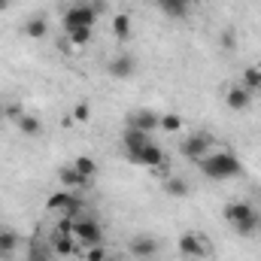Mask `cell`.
I'll return each instance as SVG.
<instances>
[{
	"mask_svg": "<svg viewBox=\"0 0 261 261\" xmlns=\"http://www.w3.org/2000/svg\"><path fill=\"white\" fill-rule=\"evenodd\" d=\"M197 164H200V173L206 179H216V182L219 179H234V176L243 173V164L234 152H206Z\"/></svg>",
	"mask_w": 261,
	"mask_h": 261,
	"instance_id": "6da1fadb",
	"label": "cell"
},
{
	"mask_svg": "<svg viewBox=\"0 0 261 261\" xmlns=\"http://www.w3.org/2000/svg\"><path fill=\"white\" fill-rule=\"evenodd\" d=\"M94 21H97V6H91V3H76V6H70L64 12V31H79V28H94Z\"/></svg>",
	"mask_w": 261,
	"mask_h": 261,
	"instance_id": "7a4b0ae2",
	"label": "cell"
},
{
	"mask_svg": "<svg viewBox=\"0 0 261 261\" xmlns=\"http://www.w3.org/2000/svg\"><path fill=\"white\" fill-rule=\"evenodd\" d=\"M73 237L79 240V246H100L103 240V228L94 222V219H85V216H76L73 219Z\"/></svg>",
	"mask_w": 261,
	"mask_h": 261,
	"instance_id": "3957f363",
	"label": "cell"
},
{
	"mask_svg": "<svg viewBox=\"0 0 261 261\" xmlns=\"http://www.w3.org/2000/svg\"><path fill=\"white\" fill-rule=\"evenodd\" d=\"M46 206H49L52 213L70 216V219L82 216V197H79V195H70V192H55V195H49Z\"/></svg>",
	"mask_w": 261,
	"mask_h": 261,
	"instance_id": "277c9868",
	"label": "cell"
},
{
	"mask_svg": "<svg viewBox=\"0 0 261 261\" xmlns=\"http://www.w3.org/2000/svg\"><path fill=\"white\" fill-rule=\"evenodd\" d=\"M128 161L140 164V167H161L167 158H164V149H161V146H155V143H146L140 152L128 155Z\"/></svg>",
	"mask_w": 261,
	"mask_h": 261,
	"instance_id": "5b68a950",
	"label": "cell"
},
{
	"mask_svg": "<svg viewBox=\"0 0 261 261\" xmlns=\"http://www.w3.org/2000/svg\"><path fill=\"white\" fill-rule=\"evenodd\" d=\"M179 252L186 258H203L210 252V243L200 237V234H182L179 237Z\"/></svg>",
	"mask_w": 261,
	"mask_h": 261,
	"instance_id": "8992f818",
	"label": "cell"
},
{
	"mask_svg": "<svg viewBox=\"0 0 261 261\" xmlns=\"http://www.w3.org/2000/svg\"><path fill=\"white\" fill-rule=\"evenodd\" d=\"M210 146H213V140H210L206 134H192V137L182 143V155H186L189 161H200V158L210 152Z\"/></svg>",
	"mask_w": 261,
	"mask_h": 261,
	"instance_id": "52a82bcc",
	"label": "cell"
},
{
	"mask_svg": "<svg viewBox=\"0 0 261 261\" xmlns=\"http://www.w3.org/2000/svg\"><path fill=\"white\" fill-rule=\"evenodd\" d=\"M79 249H82V246H79V240H76L73 234H61V231H55V234H52V252H55V255H61V258L82 255Z\"/></svg>",
	"mask_w": 261,
	"mask_h": 261,
	"instance_id": "ba28073f",
	"label": "cell"
},
{
	"mask_svg": "<svg viewBox=\"0 0 261 261\" xmlns=\"http://www.w3.org/2000/svg\"><path fill=\"white\" fill-rule=\"evenodd\" d=\"M128 128H137V130H158L161 128V116L158 113H152V110H137V113H130L128 119Z\"/></svg>",
	"mask_w": 261,
	"mask_h": 261,
	"instance_id": "9c48e42d",
	"label": "cell"
},
{
	"mask_svg": "<svg viewBox=\"0 0 261 261\" xmlns=\"http://www.w3.org/2000/svg\"><path fill=\"white\" fill-rule=\"evenodd\" d=\"M225 103H228L234 113H243V110L252 103V94H249V88H243V85H234V88H228V94H225Z\"/></svg>",
	"mask_w": 261,
	"mask_h": 261,
	"instance_id": "30bf717a",
	"label": "cell"
},
{
	"mask_svg": "<svg viewBox=\"0 0 261 261\" xmlns=\"http://www.w3.org/2000/svg\"><path fill=\"white\" fill-rule=\"evenodd\" d=\"M158 252V240L155 237H134L130 240V255L134 258H152Z\"/></svg>",
	"mask_w": 261,
	"mask_h": 261,
	"instance_id": "8fae6325",
	"label": "cell"
},
{
	"mask_svg": "<svg viewBox=\"0 0 261 261\" xmlns=\"http://www.w3.org/2000/svg\"><path fill=\"white\" fill-rule=\"evenodd\" d=\"M122 143H125V152L128 155H134V152H140L146 143H152L149 140V134L146 130H137V128H128L125 134H122Z\"/></svg>",
	"mask_w": 261,
	"mask_h": 261,
	"instance_id": "7c38bea8",
	"label": "cell"
},
{
	"mask_svg": "<svg viewBox=\"0 0 261 261\" xmlns=\"http://www.w3.org/2000/svg\"><path fill=\"white\" fill-rule=\"evenodd\" d=\"M249 216H255V210H252V203H246V200H237V203H228V206H225V219H228L231 225H237V222H243V219H249Z\"/></svg>",
	"mask_w": 261,
	"mask_h": 261,
	"instance_id": "4fadbf2b",
	"label": "cell"
},
{
	"mask_svg": "<svg viewBox=\"0 0 261 261\" xmlns=\"http://www.w3.org/2000/svg\"><path fill=\"white\" fill-rule=\"evenodd\" d=\"M134 58H130V55H116V58H113V61H110V67H107V70H110V76H116V79H128L130 73H134Z\"/></svg>",
	"mask_w": 261,
	"mask_h": 261,
	"instance_id": "5bb4252c",
	"label": "cell"
},
{
	"mask_svg": "<svg viewBox=\"0 0 261 261\" xmlns=\"http://www.w3.org/2000/svg\"><path fill=\"white\" fill-rule=\"evenodd\" d=\"M189 3H192V0H158L161 12L170 15V18H182V15H189Z\"/></svg>",
	"mask_w": 261,
	"mask_h": 261,
	"instance_id": "9a60e30c",
	"label": "cell"
},
{
	"mask_svg": "<svg viewBox=\"0 0 261 261\" xmlns=\"http://www.w3.org/2000/svg\"><path fill=\"white\" fill-rule=\"evenodd\" d=\"M58 179L64 182L67 189H82V186L88 182V179H85V176H82V173H79V170L73 167V164H70V167H61V170H58Z\"/></svg>",
	"mask_w": 261,
	"mask_h": 261,
	"instance_id": "2e32d148",
	"label": "cell"
},
{
	"mask_svg": "<svg viewBox=\"0 0 261 261\" xmlns=\"http://www.w3.org/2000/svg\"><path fill=\"white\" fill-rule=\"evenodd\" d=\"M18 246V234L9 228H0V258H9Z\"/></svg>",
	"mask_w": 261,
	"mask_h": 261,
	"instance_id": "e0dca14e",
	"label": "cell"
},
{
	"mask_svg": "<svg viewBox=\"0 0 261 261\" xmlns=\"http://www.w3.org/2000/svg\"><path fill=\"white\" fill-rule=\"evenodd\" d=\"M28 261H55V252H52V246H46V243H31Z\"/></svg>",
	"mask_w": 261,
	"mask_h": 261,
	"instance_id": "ac0fdd59",
	"label": "cell"
},
{
	"mask_svg": "<svg viewBox=\"0 0 261 261\" xmlns=\"http://www.w3.org/2000/svg\"><path fill=\"white\" fill-rule=\"evenodd\" d=\"M18 130H21L24 137H37V134H43V122L34 119V116H21V119H18Z\"/></svg>",
	"mask_w": 261,
	"mask_h": 261,
	"instance_id": "d6986e66",
	"label": "cell"
},
{
	"mask_svg": "<svg viewBox=\"0 0 261 261\" xmlns=\"http://www.w3.org/2000/svg\"><path fill=\"white\" fill-rule=\"evenodd\" d=\"M24 34H28V37H34V40L46 37V34H49V24H46V18H40V15H37V18H31V21L24 24Z\"/></svg>",
	"mask_w": 261,
	"mask_h": 261,
	"instance_id": "ffe728a7",
	"label": "cell"
},
{
	"mask_svg": "<svg viewBox=\"0 0 261 261\" xmlns=\"http://www.w3.org/2000/svg\"><path fill=\"white\" fill-rule=\"evenodd\" d=\"M113 34L119 37V40H130V15H116L113 18Z\"/></svg>",
	"mask_w": 261,
	"mask_h": 261,
	"instance_id": "44dd1931",
	"label": "cell"
},
{
	"mask_svg": "<svg viewBox=\"0 0 261 261\" xmlns=\"http://www.w3.org/2000/svg\"><path fill=\"white\" fill-rule=\"evenodd\" d=\"M73 167H76L85 179H91V176L97 173V164H94V158H88V155H79V158L73 161Z\"/></svg>",
	"mask_w": 261,
	"mask_h": 261,
	"instance_id": "7402d4cb",
	"label": "cell"
},
{
	"mask_svg": "<svg viewBox=\"0 0 261 261\" xmlns=\"http://www.w3.org/2000/svg\"><path fill=\"white\" fill-rule=\"evenodd\" d=\"M261 228V219H258V213H255V216H249V219H243V222H237V225H234V231H237V234H243V237H249V234H255V231H258Z\"/></svg>",
	"mask_w": 261,
	"mask_h": 261,
	"instance_id": "603a6c76",
	"label": "cell"
},
{
	"mask_svg": "<svg viewBox=\"0 0 261 261\" xmlns=\"http://www.w3.org/2000/svg\"><path fill=\"white\" fill-rule=\"evenodd\" d=\"M164 189H167V195H173V197H182V195H189V186H186L182 179H176V176H170V179L164 182Z\"/></svg>",
	"mask_w": 261,
	"mask_h": 261,
	"instance_id": "cb8c5ba5",
	"label": "cell"
},
{
	"mask_svg": "<svg viewBox=\"0 0 261 261\" xmlns=\"http://www.w3.org/2000/svg\"><path fill=\"white\" fill-rule=\"evenodd\" d=\"M67 37H70V43H73V46H85V43L91 40V28H79V31H70Z\"/></svg>",
	"mask_w": 261,
	"mask_h": 261,
	"instance_id": "d4e9b609",
	"label": "cell"
},
{
	"mask_svg": "<svg viewBox=\"0 0 261 261\" xmlns=\"http://www.w3.org/2000/svg\"><path fill=\"white\" fill-rule=\"evenodd\" d=\"M243 88H261V76H258V67H249L243 73Z\"/></svg>",
	"mask_w": 261,
	"mask_h": 261,
	"instance_id": "484cf974",
	"label": "cell"
},
{
	"mask_svg": "<svg viewBox=\"0 0 261 261\" xmlns=\"http://www.w3.org/2000/svg\"><path fill=\"white\" fill-rule=\"evenodd\" d=\"M182 128V119H179V116H161V130H170V134H173V130H179Z\"/></svg>",
	"mask_w": 261,
	"mask_h": 261,
	"instance_id": "4316f807",
	"label": "cell"
},
{
	"mask_svg": "<svg viewBox=\"0 0 261 261\" xmlns=\"http://www.w3.org/2000/svg\"><path fill=\"white\" fill-rule=\"evenodd\" d=\"M107 255H110V252H107L103 246H88V249H85V261H103Z\"/></svg>",
	"mask_w": 261,
	"mask_h": 261,
	"instance_id": "83f0119b",
	"label": "cell"
},
{
	"mask_svg": "<svg viewBox=\"0 0 261 261\" xmlns=\"http://www.w3.org/2000/svg\"><path fill=\"white\" fill-rule=\"evenodd\" d=\"M73 116H76V122H88V116H91V110H88V103H76V110H73Z\"/></svg>",
	"mask_w": 261,
	"mask_h": 261,
	"instance_id": "f1b7e54d",
	"label": "cell"
},
{
	"mask_svg": "<svg viewBox=\"0 0 261 261\" xmlns=\"http://www.w3.org/2000/svg\"><path fill=\"white\" fill-rule=\"evenodd\" d=\"M3 116H9V119H21L24 113H21V103H9V107H3Z\"/></svg>",
	"mask_w": 261,
	"mask_h": 261,
	"instance_id": "f546056e",
	"label": "cell"
},
{
	"mask_svg": "<svg viewBox=\"0 0 261 261\" xmlns=\"http://www.w3.org/2000/svg\"><path fill=\"white\" fill-rule=\"evenodd\" d=\"M222 46H234V34H231V31L222 34Z\"/></svg>",
	"mask_w": 261,
	"mask_h": 261,
	"instance_id": "4dcf8cb0",
	"label": "cell"
},
{
	"mask_svg": "<svg viewBox=\"0 0 261 261\" xmlns=\"http://www.w3.org/2000/svg\"><path fill=\"white\" fill-rule=\"evenodd\" d=\"M3 9H9V0H0V12H3Z\"/></svg>",
	"mask_w": 261,
	"mask_h": 261,
	"instance_id": "1f68e13d",
	"label": "cell"
},
{
	"mask_svg": "<svg viewBox=\"0 0 261 261\" xmlns=\"http://www.w3.org/2000/svg\"><path fill=\"white\" fill-rule=\"evenodd\" d=\"M103 261H122V258H119V255H107Z\"/></svg>",
	"mask_w": 261,
	"mask_h": 261,
	"instance_id": "d6a6232c",
	"label": "cell"
},
{
	"mask_svg": "<svg viewBox=\"0 0 261 261\" xmlns=\"http://www.w3.org/2000/svg\"><path fill=\"white\" fill-rule=\"evenodd\" d=\"M0 119H3V107H0Z\"/></svg>",
	"mask_w": 261,
	"mask_h": 261,
	"instance_id": "836d02e7",
	"label": "cell"
},
{
	"mask_svg": "<svg viewBox=\"0 0 261 261\" xmlns=\"http://www.w3.org/2000/svg\"><path fill=\"white\" fill-rule=\"evenodd\" d=\"M79 3H88V0H79Z\"/></svg>",
	"mask_w": 261,
	"mask_h": 261,
	"instance_id": "e575fe53",
	"label": "cell"
},
{
	"mask_svg": "<svg viewBox=\"0 0 261 261\" xmlns=\"http://www.w3.org/2000/svg\"><path fill=\"white\" fill-rule=\"evenodd\" d=\"M258 76H261V67H258Z\"/></svg>",
	"mask_w": 261,
	"mask_h": 261,
	"instance_id": "d590c367",
	"label": "cell"
},
{
	"mask_svg": "<svg viewBox=\"0 0 261 261\" xmlns=\"http://www.w3.org/2000/svg\"><path fill=\"white\" fill-rule=\"evenodd\" d=\"M258 231H261V228H258Z\"/></svg>",
	"mask_w": 261,
	"mask_h": 261,
	"instance_id": "8d00e7d4",
	"label": "cell"
}]
</instances>
